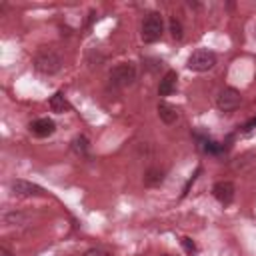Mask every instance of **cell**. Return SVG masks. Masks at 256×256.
Segmentation results:
<instances>
[{
	"mask_svg": "<svg viewBox=\"0 0 256 256\" xmlns=\"http://www.w3.org/2000/svg\"><path fill=\"white\" fill-rule=\"evenodd\" d=\"M252 126H256V118H254L252 122H248V126H246V128H252Z\"/></svg>",
	"mask_w": 256,
	"mask_h": 256,
	"instance_id": "ffe728a7",
	"label": "cell"
},
{
	"mask_svg": "<svg viewBox=\"0 0 256 256\" xmlns=\"http://www.w3.org/2000/svg\"><path fill=\"white\" fill-rule=\"evenodd\" d=\"M182 246H184V250H186L190 256L196 252V244H194V242H192L188 236H184V238H182Z\"/></svg>",
	"mask_w": 256,
	"mask_h": 256,
	"instance_id": "e0dca14e",
	"label": "cell"
},
{
	"mask_svg": "<svg viewBox=\"0 0 256 256\" xmlns=\"http://www.w3.org/2000/svg\"><path fill=\"white\" fill-rule=\"evenodd\" d=\"M54 130H56V124L50 118H38V120H34L30 124V132L34 136H38V138H46V136L54 134Z\"/></svg>",
	"mask_w": 256,
	"mask_h": 256,
	"instance_id": "ba28073f",
	"label": "cell"
},
{
	"mask_svg": "<svg viewBox=\"0 0 256 256\" xmlns=\"http://www.w3.org/2000/svg\"><path fill=\"white\" fill-rule=\"evenodd\" d=\"M186 66L194 72H208L216 66V54L208 48H198L188 56Z\"/></svg>",
	"mask_w": 256,
	"mask_h": 256,
	"instance_id": "7a4b0ae2",
	"label": "cell"
},
{
	"mask_svg": "<svg viewBox=\"0 0 256 256\" xmlns=\"http://www.w3.org/2000/svg\"><path fill=\"white\" fill-rule=\"evenodd\" d=\"M160 256H176V254H160Z\"/></svg>",
	"mask_w": 256,
	"mask_h": 256,
	"instance_id": "44dd1931",
	"label": "cell"
},
{
	"mask_svg": "<svg viewBox=\"0 0 256 256\" xmlns=\"http://www.w3.org/2000/svg\"><path fill=\"white\" fill-rule=\"evenodd\" d=\"M136 80V66L132 62H120L110 70V84L116 88H126Z\"/></svg>",
	"mask_w": 256,
	"mask_h": 256,
	"instance_id": "3957f363",
	"label": "cell"
},
{
	"mask_svg": "<svg viewBox=\"0 0 256 256\" xmlns=\"http://www.w3.org/2000/svg\"><path fill=\"white\" fill-rule=\"evenodd\" d=\"M234 192H236V188L230 180H220L212 186V194L220 204H230L234 200Z\"/></svg>",
	"mask_w": 256,
	"mask_h": 256,
	"instance_id": "52a82bcc",
	"label": "cell"
},
{
	"mask_svg": "<svg viewBox=\"0 0 256 256\" xmlns=\"http://www.w3.org/2000/svg\"><path fill=\"white\" fill-rule=\"evenodd\" d=\"M168 26H170V36H172L174 40H182V36H184V28H182V22H180L176 16L170 18Z\"/></svg>",
	"mask_w": 256,
	"mask_h": 256,
	"instance_id": "5bb4252c",
	"label": "cell"
},
{
	"mask_svg": "<svg viewBox=\"0 0 256 256\" xmlns=\"http://www.w3.org/2000/svg\"><path fill=\"white\" fill-rule=\"evenodd\" d=\"M162 180H164V172L158 170V168H150V170H146V174H144V184H146V186H156V184H160Z\"/></svg>",
	"mask_w": 256,
	"mask_h": 256,
	"instance_id": "7c38bea8",
	"label": "cell"
},
{
	"mask_svg": "<svg viewBox=\"0 0 256 256\" xmlns=\"http://www.w3.org/2000/svg\"><path fill=\"white\" fill-rule=\"evenodd\" d=\"M10 188H12V194H16L20 198H32V196H42L44 194V190L38 184H32L28 180H14L10 184Z\"/></svg>",
	"mask_w": 256,
	"mask_h": 256,
	"instance_id": "8992f818",
	"label": "cell"
},
{
	"mask_svg": "<svg viewBox=\"0 0 256 256\" xmlns=\"http://www.w3.org/2000/svg\"><path fill=\"white\" fill-rule=\"evenodd\" d=\"M34 68L40 74L52 76V74H56L62 68V56L56 50H52V48H42L36 54V58H34Z\"/></svg>",
	"mask_w": 256,
	"mask_h": 256,
	"instance_id": "6da1fadb",
	"label": "cell"
},
{
	"mask_svg": "<svg viewBox=\"0 0 256 256\" xmlns=\"http://www.w3.org/2000/svg\"><path fill=\"white\" fill-rule=\"evenodd\" d=\"M0 256H14L10 250H6V248H0Z\"/></svg>",
	"mask_w": 256,
	"mask_h": 256,
	"instance_id": "d6986e66",
	"label": "cell"
},
{
	"mask_svg": "<svg viewBox=\"0 0 256 256\" xmlns=\"http://www.w3.org/2000/svg\"><path fill=\"white\" fill-rule=\"evenodd\" d=\"M162 30H164L162 16H160L158 12H150V14L144 18V22H142V32H140V36H142V40H144L146 44H152V42L160 40Z\"/></svg>",
	"mask_w": 256,
	"mask_h": 256,
	"instance_id": "277c9868",
	"label": "cell"
},
{
	"mask_svg": "<svg viewBox=\"0 0 256 256\" xmlns=\"http://www.w3.org/2000/svg\"><path fill=\"white\" fill-rule=\"evenodd\" d=\"M84 256H112V252L102 248V246H92V248H88L84 252Z\"/></svg>",
	"mask_w": 256,
	"mask_h": 256,
	"instance_id": "2e32d148",
	"label": "cell"
},
{
	"mask_svg": "<svg viewBox=\"0 0 256 256\" xmlns=\"http://www.w3.org/2000/svg\"><path fill=\"white\" fill-rule=\"evenodd\" d=\"M72 148H74V152H78V154H86V152H88V140H86L84 136H76L74 142H72Z\"/></svg>",
	"mask_w": 256,
	"mask_h": 256,
	"instance_id": "9a60e30c",
	"label": "cell"
},
{
	"mask_svg": "<svg viewBox=\"0 0 256 256\" xmlns=\"http://www.w3.org/2000/svg\"><path fill=\"white\" fill-rule=\"evenodd\" d=\"M240 102H242V96L236 88H222L216 96V106L220 112H232L240 106Z\"/></svg>",
	"mask_w": 256,
	"mask_h": 256,
	"instance_id": "5b68a950",
	"label": "cell"
},
{
	"mask_svg": "<svg viewBox=\"0 0 256 256\" xmlns=\"http://www.w3.org/2000/svg\"><path fill=\"white\" fill-rule=\"evenodd\" d=\"M176 82H178V74H176L174 70H168V72L162 76L160 84H158V94H160V96H170V94L174 92V88H176Z\"/></svg>",
	"mask_w": 256,
	"mask_h": 256,
	"instance_id": "9c48e42d",
	"label": "cell"
},
{
	"mask_svg": "<svg viewBox=\"0 0 256 256\" xmlns=\"http://www.w3.org/2000/svg\"><path fill=\"white\" fill-rule=\"evenodd\" d=\"M48 104H50V110L56 112V114H62V112H66L70 108V104H68V100H66V96L62 92H56L54 96H50Z\"/></svg>",
	"mask_w": 256,
	"mask_h": 256,
	"instance_id": "8fae6325",
	"label": "cell"
},
{
	"mask_svg": "<svg viewBox=\"0 0 256 256\" xmlns=\"http://www.w3.org/2000/svg\"><path fill=\"white\" fill-rule=\"evenodd\" d=\"M146 62H150V64H148V68H150V70L162 68V60H146Z\"/></svg>",
	"mask_w": 256,
	"mask_h": 256,
	"instance_id": "ac0fdd59",
	"label": "cell"
},
{
	"mask_svg": "<svg viewBox=\"0 0 256 256\" xmlns=\"http://www.w3.org/2000/svg\"><path fill=\"white\" fill-rule=\"evenodd\" d=\"M158 116L164 124H174L178 120V110L168 102H160L158 104Z\"/></svg>",
	"mask_w": 256,
	"mask_h": 256,
	"instance_id": "30bf717a",
	"label": "cell"
},
{
	"mask_svg": "<svg viewBox=\"0 0 256 256\" xmlns=\"http://www.w3.org/2000/svg\"><path fill=\"white\" fill-rule=\"evenodd\" d=\"M4 222L8 224V226H22V224H26V214H22V212H6L4 216Z\"/></svg>",
	"mask_w": 256,
	"mask_h": 256,
	"instance_id": "4fadbf2b",
	"label": "cell"
}]
</instances>
